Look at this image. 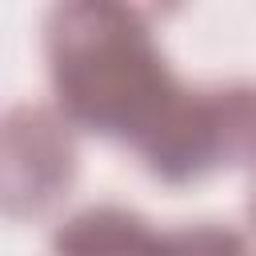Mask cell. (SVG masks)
I'll list each match as a JSON object with an SVG mask.
<instances>
[{
	"label": "cell",
	"mask_w": 256,
	"mask_h": 256,
	"mask_svg": "<svg viewBox=\"0 0 256 256\" xmlns=\"http://www.w3.org/2000/svg\"><path fill=\"white\" fill-rule=\"evenodd\" d=\"M44 48L60 116L132 148L160 128L184 92L148 20L124 4L84 0L52 8Z\"/></svg>",
	"instance_id": "obj_1"
},
{
	"label": "cell",
	"mask_w": 256,
	"mask_h": 256,
	"mask_svg": "<svg viewBox=\"0 0 256 256\" xmlns=\"http://www.w3.org/2000/svg\"><path fill=\"white\" fill-rule=\"evenodd\" d=\"M52 256H248V244L224 224L156 228L140 212L100 204L56 228Z\"/></svg>",
	"instance_id": "obj_4"
},
{
	"label": "cell",
	"mask_w": 256,
	"mask_h": 256,
	"mask_svg": "<svg viewBox=\"0 0 256 256\" xmlns=\"http://www.w3.org/2000/svg\"><path fill=\"white\" fill-rule=\"evenodd\" d=\"M76 176L72 124L44 104H16L0 116V212L36 216Z\"/></svg>",
	"instance_id": "obj_3"
},
{
	"label": "cell",
	"mask_w": 256,
	"mask_h": 256,
	"mask_svg": "<svg viewBox=\"0 0 256 256\" xmlns=\"http://www.w3.org/2000/svg\"><path fill=\"white\" fill-rule=\"evenodd\" d=\"M136 152L148 172L168 184H188L220 164L256 160V88H184L172 112Z\"/></svg>",
	"instance_id": "obj_2"
},
{
	"label": "cell",
	"mask_w": 256,
	"mask_h": 256,
	"mask_svg": "<svg viewBox=\"0 0 256 256\" xmlns=\"http://www.w3.org/2000/svg\"><path fill=\"white\" fill-rule=\"evenodd\" d=\"M248 216H252V232H256V196H252V204H248Z\"/></svg>",
	"instance_id": "obj_5"
}]
</instances>
